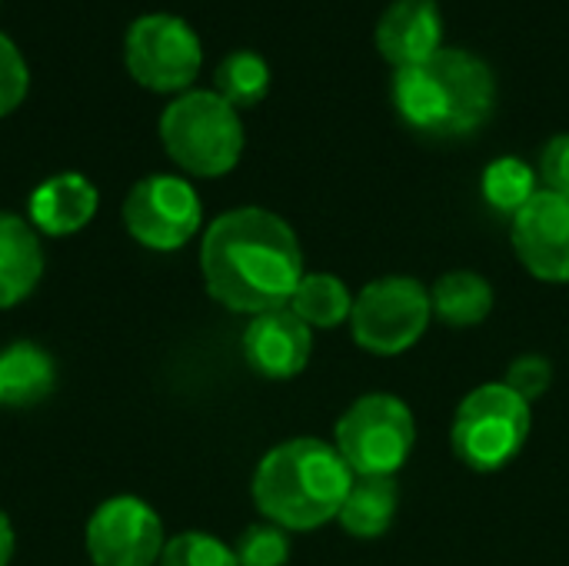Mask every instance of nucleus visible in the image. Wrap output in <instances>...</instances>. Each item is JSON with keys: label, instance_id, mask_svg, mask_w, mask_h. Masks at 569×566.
Masks as SVG:
<instances>
[{"label": "nucleus", "instance_id": "1", "mask_svg": "<svg viewBox=\"0 0 569 566\" xmlns=\"http://www.w3.org/2000/svg\"><path fill=\"white\" fill-rule=\"evenodd\" d=\"M200 270L217 304L260 317L290 307L303 280V254L283 217L263 207H237L203 234Z\"/></svg>", "mask_w": 569, "mask_h": 566}, {"label": "nucleus", "instance_id": "2", "mask_svg": "<svg viewBox=\"0 0 569 566\" xmlns=\"http://www.w3.org/2000/svg\"><path fill=\"white\" fill-rule=\"evenodd\" d=\"M497 80L487 60L463 47H440L420 63L397 67L393 103L400 117L430 137L473 133L493 110Z\"/></svg>", "mask_w": 569, "mask_h": 566}, {"label": "nucleus", "instance_id": "3", "mask_svg": "<svg viewBox=\"0 0 569 566\" xmlns=\"http://www.w3.org/2000/svg\"><path fill=\"white\" fill-rule=\"evenodd\" d=\"M353 470L337 447L300 437L273 447L253 474L257 510L283 530H317L347 500Z\"/></svg>", "mask_w": 569, "mask_h": 566}, {"label": "nucleus", "instance_id": "4", "mask_svg": "<svg viewBox=\"0 0 569 566\" xmlns=\"http://www.w3.org/2000/svg\"><path fill=\"white\" fill-rule=\"evenodd\" d=\"M167 153L197 177H220L243 153V123L217 90H187L160 117Z\"/></svg>", "mask_w": 569, "mask_h": 566}, {"label": "nucleus", "instance_id": "5", "mask_svg": "<svg viewBox=\"0 0 569 566\" xmlns=\"http://www.w3.org/2000/svg\"><path fill=\"white\" fill-rule=\"evenodd\" d=\"M530 424V404L517 390L507 384H483L457 407L450 440L467 467L490 474L507 467L523 450Z\"/></svg>", "mask_w": 569, "mask_h": 566}, {"label": "nucleus", "instance_id": "6", "mask_svg": "<svg viewBox=\"0 0 569 566\" xmlns=\"http://www.w3.org/2000/svg\"><path fill=\"white\" fill-rule=\"evenodd\" d=\"M417 440L410 407L393 394H367L337 420V450L353 477H393Z\"/></svg>", "mask_w": 569, "mask_h": 566}, {"label": "nucleus", "instance_id": "7", "mask_svg": "<svg viewBox=\"0 0 569 566\" xmlns=\"http://www.w3.org/2000/svg\"><path fill=\"white\" fill-rule=\"evenodd\" d=\"M430 290L410 277H383L360 290L350 314L353 340L373 357L410 350L430 327Z\"/></svg>", "mask_w": 569, "mask_h": 566}, {"label": "nucleus", "instance_id": "8", "mask_svg": "<svg viewBox=\"0 0 569 566\" xmlns=\"http://www.w3.org/2000/svg\"><path fill=\"white\" fill-rule=\"evenodd\" d=\"M127 70L150 90H183L203 60L200 37L177 13H143L123 40Z\"/></svg>", "mask_w": 569, "mask_h": 566}, {"label": "nucleus", "instance_id": "9", "mask_svg": "<svg viewBox=\"0 0 569 566\" xmlns=\"http://www.w3.org/2000/svg\"><path fill=\"white\" fill-rule=\"evenodd\" d=\"M200 197L173 173L143 177L123 200V224L147 250H177L200 230Z\"/></svg>", "mask_w": 569, "mask_h": 566}, {"label": "nucleus", "instance_id": "10", "mask_svg": "<svg viewBox=\"0 0 569 566\" xmlns=\"http://www.w3.org/2000/svg\"><path fill=\"white\" fill-rule=\"evenodd\" d=\"M163 524L137 497H113L87 524V554L97 566H157L163 554Z\"/></svg>", "mask_w": 569, "mask_h": 566}, {"label": "nucleus", "instance_id": "11", "mask_svg": "<svg viewBox=\"0 0 569 566\" xmlns=\"http://www.w3.org/2000/svg\"><path fill=\"white\" fill-rule=\"evenodd\" d=\"M513 247L537 280L569 284V197L537 190L513 217Z\"/></svg>", "mask_w": 569, "mask_h": 566}, {"label": "nucleus", "instance_id": "12", "mask_svg": "<svg viewBox=\"0 0 569 566\" xmlns=\"http://www.w3.org/2000/svg\"><path fill=\"white\" fill-rule=\"evenodd\" d=\"M313 330L290 310H270L253 317L243 334V357L247 364L267 380H290L310 364Z\"/></svg>", "mask_w": 569, "mask_h": 566}, {"label": "nucleus", "instance_id": "13", "mask_svg": "<svg viewBox=\"0 0 569 566\" xmlns=\"http://www.w3.org/2000/svg\"><path fill=\"white\" fill-rule=\"evenodd\" d=\"M443 17L437 0H393L377 20V47L393 67H410L440 50Z\"/></svg>", "mask_w": 569, "mask_h": 566}, {"label": "nucleus", "instance_id": "14", "mask_svg": "<svg viewBox=\"0 0 569 566\" xmlns=\"http://www.w3.org/2000/svg\"><path fill=\"white\" fill-rule=\"evenodd\" d=\"M97 214V187L83 173H57L30 193V224L50 237L77 234Z\"/></svg>", "mask_w": 569, "mask_h": 566}, {"label": "nucleus", "instance_id": "15", "mask_svg": "<svg viewBox=\"0 0 569 566\" xmlns=\"http://www.w3.org/2000/svg\"><path fill=\"white\" fill-rule=\"evenodd\" d=\"M40 274L43 247L37 230L17 214H0V310L27 300L40 284Z\"/></svg>", "mask_w": 569, "mask_h": 566}, {"label": "nucleus", "instance_id": "16", "mask_svg": "<svg viewBox=\"0 0 569 566\" xmlns=\"http://www.w3.org/2000/svg\"><path fill=\"white\" fill-rule=\"evenodd\" d=\"M57 380L53 357L37 344H10L0 354V407H33Z\"/></svg>", "mask_w": 569, "mask_h": 566}, {"label": "nucleus", "instance_id": "17", "mask_svg": "<svg viewBox=\"0 0 569 566\" xmlns=\"http://www.w3.org/2000/svg\"><path fill=\"white\" fill-rule=\"evenodd\" d=\"M397 507H400V487L393 477H353L337 520L350 537L373 540L390 530Z\"/></svg>", "mask_w": 569, "mask_h": 566}, {"label": "nucleus", "instance_id": "18", "mask_svg": "<svg viewBox=\"0 0 569 566\" xmlns=\"http://www.w3.org/2000/svg\"><path fill=\"white\" fill-rule=\"evenodd\" d=\"M430 304L447 327H477L493 310V287L473 270H450L430 290Z\"/></svg>", "mask_w": 569, "mask_h": 566}, {"label": "nucleus", "instance_id": "19", "mask_svg": "<svg viewBox=\"0 0 569 566\" xmlns=\"http://www.w3.org/2000/svg\"><path fill=\"white\" fill-rule=\"evenodd\" d=\"M290 310L310 330H333L350 320L353 294L333 274H303V280L297 284V290L290 297Z\"/></svg>", "mask_w": 569, "mask_h": 566}, {"label": "nucleus", "instance_id": "20", "mask_svg": "<svg viewBox=\"0 0 569 566\" xmlns=\"http://www.w3.org/2000/svg\"><path fill=\"white\" fill-rule=\"evenodd\" d=\"M217 93L230 107H253L270 87V67L257 50H233L217 63Z\"/></svg>", "mask_w": 569, "mask_h": 566}, {"label": "nucleus", "instance_id": "21", "mask_svg": "<svg viewBox=\"0 0 569 566\" xmlns=\"http://www.w3.org/2000/svg\"><path fill=\"white\" fill-rule=\"evenodd\" d=\"M537 193V173L520 157H497L483 170V197L500 214H520Z\"/></svg>", "mask_w": 569, "mask_h": 566}, {"label": "nucleus", "instance_id": "22", "mask_svg": "<svg viewBox=\"0 0 569 566\" xmlns=\"http://www.w3.org/2000/svg\"><path fill=\"white\" fill-rule=\"evenodd\" d=\"M160 566H240L237 564V554L210 537V534H200V530H190V534H180L173 537L163 554H160Z\"/></svg>", "mask_w": 569, "mask_h": 566}, {"label": "nucleus", "instance_id": "23", "mask_svg": "<svg viewBox=\"0 0 569 566\" xmlns=\"http://www.w3.org/2000/svg\"><path fill=\"white\" fill-rule=\"evenodd\" d=\"M233 554H237L240 566H283L290 560V540H287L283 527L260 524L240 537Z\"/></svg>", "mask_w": 569, "mask_h": 566}, {"label": "nucleus", "instance_id": "24", "mask_svg": "<svg viewBox=\"0 0 569 566\" xmlns=\"http://www.w3.org/2000/svg\"><path fill=\"white\" fill-rule=\"evenodd\" d=\"M27 87H30L27 60L17 50V43L0 30V117L20 107V100L27 97Z\"/></svg>", "mask_w": 569, "mask_h": 566}, {"label": "nucleus", "instance_id": "25", "mask_svg": "<svg viewBox=\"0 0 569 566\" xmlns=\"http://www.w3.org/2000/svg\"><path fill=\"white\" fill-rule=\"evenodd\" d=\"M550 380H553L550 360H543V357H537V354H527V357H517V360L510 364L503 384H507L510 390H517L527 404H533L537 397L547 394Z\"/></svg>", "mask_w": 569, "mask_h": 566}, {"label": "nucleus", "instance_id": "26", "mask_svg": "<svg viewBox=\"0 0 569 566\" xmlns=\"http://www.w3.org/2000/svg\"><path fill=\"white\" fill-rule=\"evenodd\" d=\"M540 173L547 190L569 197V133H557L540 157Z\"/></svg>", "mask_w": 569, "mask_h": 566}, {"label": "nucleus", "instance_id": "27", "mask_svg": "<svg viewBox=\"0 0 569 566\" xmlns=\"http://www.w3.org/2000/svg\"><path fill=\"white\" fill-rule=\"evenodd\" d=\"M10 560H13V527L0 510V566H10Z\"/></svg>", "mask_w": 569, "mask_h": 566}]
</instances>
